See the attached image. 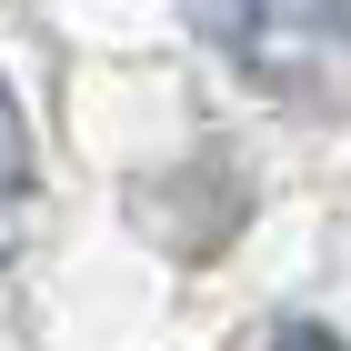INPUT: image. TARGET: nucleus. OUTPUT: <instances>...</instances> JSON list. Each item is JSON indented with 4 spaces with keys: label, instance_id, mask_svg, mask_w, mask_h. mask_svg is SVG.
I'll list each match as a JSON object with an SVG mask.
<instances>
[{
    "label": "nucleus",
    "instance_id": "1",
    "mask_svg": "<svg viewBox=\"0 0 351 351\" xmlns=\"http://www.w3.org/2000/svg\"><path fill=\"white\" fill-rule=\"evenodd\" d=\"M191 21L241 81L281 101H351V0H191Z\"/></svg>",
    "mask_w": 351,
    "mask_h": 351
}]
</instances>
